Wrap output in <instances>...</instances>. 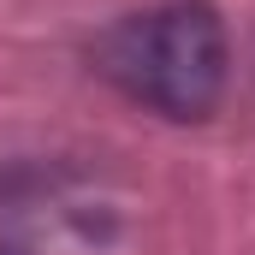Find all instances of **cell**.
I'll list each match as a JSON object with an SVG mask.
<instances>
[{
	"mask_svg": "<svg viewBox=\"0 0 255 255\" xmlns=\"http://www.w3.org/2000/svg\"><path fill=\"white\" fill-rule=\"evenodd\" d=\"M95 71L136 107H154L166 119H202L226 89V24L202 0L136 12L95 42Z\"/></svg>",
	"mask_w": 255,
	"mask_h": 255,
	"instance_id": "cell-1",
	"label": "cell"
}]
</instances>
